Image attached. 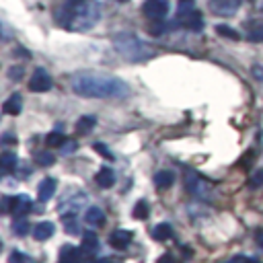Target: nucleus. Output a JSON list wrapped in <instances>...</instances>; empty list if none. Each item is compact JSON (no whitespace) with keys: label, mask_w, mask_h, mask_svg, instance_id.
<instances>
[{"label":"nucleus","mask_w":263,"mask_h":263,"mask_svg":"<svg viewBox=\"0 0 263 263\" xmlns=\"http://www.w3.org/2000/svg\"><path fill=\"white\" fill-rule=\"evenodd\" d=\"M74 95L84 99H124L130 95V86L115 76L97 72H78L70 80Z\"/></svg>","instance_id":"f257e3e1"},{"label":"nucleus","mask_w":263,"mask_h":263,"mask_svg":"<svg viewBox=\"0 0 263 263\" xmlns=\"http://www.w3.org/2000/svg\"><path fill=\"white\" fill-rule=\"evenodd\" d=\"M56 19L68 31H89L101 19L99 0H64Z\"/></svg>","instance_id":"f03ea898"},{"label":"nucleus","mask_w":263,"mask_h":263,"mask_svg":"<svg viewBox=\"0 0 263 263\" xmlns=\"http://www.w3.org/2000/svg\"><path fill=\"white\" fill-rule=\"evenodd\" d=\"M113 47L128 62H144L154 56L152 45L142 41L136 33H117L113 37Z\"/></svg>","instance_id":"7ed1b4c3"},{"label":"nucleus","mask_w":263,"mask_h":263,"mask_svg":"<svg viewBox=\"0 0 263 263\" xmlns=\"http://www.w3.org/2000/svg\"><path fill=\"white\" fill-rule=\"evenodd\" d=\"M177 25L187 31H202L204 29V16L200 10L194 8L191 0H181L177 10Z\"/></svg>","instance_id":"20e7f679"},{"label":"nucleus","mask_w":263,"mask_h":263,"mask_svg":"<svg viewBox=\"0 0 263 263\" xmlns=\"http://www.w3.org/2000/svg\"><path fill=\"white\" fill-rule=\"evenodd\" d=\"M169 0H146L144 4V14L148 16L150 21H163L165 16L169 14Z\"/></svg>","instance_id":"39448f33"},{"label":"nucleus","mask_w":263,"mask_h":263,"mask_svg":"<svg viewBox=\"0 0 263 263\" xmlns=\"http://www.w3.org/2000/svg\"><path fill=\"white\" fill-rule=\"evenodd\" d=\"M51 84L54 82H51V76L47 74L45 68H35L33 70V76L29 80V89L33 93H45V91L51 89Z\"/></svg>","instance_id":"423d86ee"},{"label":"nucleus","mask_w":263,"mask_h":263,"mask_svg":"<svg viewBox=\"0 0 263 263\" xmlns=\"http://www.w3.org/2000/svg\"><path fill=\"white\" fill-rule=\"evenodd\" d=\"M243 0H210V8L218 16H231L241 8Z\"/></svg>","instance_id":"0eeeda50"},{"label":"nucleus","mask_w":263,"mask_h":263,"mask_svg":"<svg viewBox=\"0 0 263 263\" xmlns=\"http://www.w3.org/2000/svg\"><path fill=\"white\" fill-rule=\"evenodd\" d=\"M31 208H33V204H31V200L27 196H16V198H12L10 214L16 216V218H25L31 212Z\"/></svg>","instance_id":"6e6552de"},{"label":"nucleus","mask_w":263,"mask_h":263,"mask_svg":"<svg viewBox=\"0 0 263 263\" xmlns=\"http://www.w3.org/2000/svg\"><path fill=\"white\" fill-rule=\"evenodd\" d=\"M56 189H58L56 179H51V177L43 179V181L39 183V189H37V198H39V202H49L51 198H54Z\"/></svg>","instance_id":"1a4fd4ad"},{"label":"nucleus","mask_w":263,"mask_h":263,"mask_svg":"<svg viewBox=\"0 0 263 263\" xmlns=\"http://www.w3.org/2000/svg\"><path fill=\"white\" fill-rule=\"evenodd\" d=\"M134 235L130 231H115L111 237H109V243H111V247L113 249H119V251H124L128 245L132 243Z\"/></svg>","instance_id":"9d476101"},{"label":"nucleus","mask_w":263,"mask_h":263,"mask_svg":"<svg viewBox=\"0 0 263 263\" xmlns=\"http://www.w3.org/2000/svg\"><path fill=\"white\" fill-rule=\"evenodd\" d=\"M95 183L103 189H109L113 183H115V171L111 167H103L99 169V173L95 175Z\"/></svg>","instance_id":"9b49d317"},{"label":"nucleus","mask_w":263,"mask_h":263,"mask_svg":"<svg viewBox=\"0 0 263 263\" xmlns=\"http://www.w3.org/2000/svg\"><path fill=\"white\" fill-rule=\"evenodd\" d=\"M80 259H82V253L74 245H64L60 249V263H80Z\"/></svg>","instance_id":"f8f14e48"},{"label":"nucleus","mask_w":263,"mask_h":263,"mask_svg":"<svg viewBox=\"0 0 263 263\" xmlns=\"http://www.w3.org/2000/svg\"><path fill=\"white\" fill-rule=\"evenodd\" d=\"M21 109H23V97H21V93H12V95L4 101V105H2V111L8 113V115L21 113Z\"/></svg>","instance_id":"ddd939ff"},{"label":"nucleus","mask_w":263,"mask_h":263,"mask_svg":"<svg viewBox=\"0 0 263 263\" xmlns=\"http://www.w3.org/2000/svg\"><path fill=\"white\" fill-rule=\"evenodd\" d=\"M54 233H56L54 222H39V224L33 226V237L37 241H47Z\"/></svg>","instance_id":"4468645a"},{"label":"nucleus","mask_w":263,"mask_h":263,"mask_svg":"<svg viewBox=\"0 0 263 263\" xmlns=\"http://www.w3.org/2000/svg\"><path fill=\"white\" fill-rule=\"evenodd\" d=\"M82 253H86V255H93L97 249H99V237H97V233H93V231H86L84 235H82Z\"/></svg>","instance_id":"2eb2a0df"},{"label":"nucleus","mask_w":263,"mask_h":263,"mask_svg":"<svg viewBox=\"0 0 263 263\" xmlns=\"http://www.w3.org/2000/svg\"><path fill=\"white\" fill-rule=\"evenodd\" d=\"M95 126H97V119H95L93 115H82V117L76 121L74 130H76V134H80V136H89V134L95 130Z\"/></svg>","instance_id":"dca6fc26"},{"label":"nucleus","mask_w":263,"mask_h":263,"mask_svg":"<svg viewBox=\"0 0 263 263\" xmlns=\"http://www.w3.org/2000/svg\"><path fill=\"white\" fill-rule=\"evenodd\" d=\"M84 222L86 224H91V226H103L105 224V214H103V210L99 206H93L86 210V214H84Z\"/></svg>","instance_id":"f3484780"},{"label":"nucleus","mask_w":263,"mask_h":263,"mask_svg":"<svg viewBox=\"0 0 263 263\" xmlns=\"http://www.w3.org/2000/svg\"><path fill=\"white\" fill-rule=\"evenodd\" d=\"M175 183V173L173 171H159L154 175V185L159 189H169Z\"/></svg>","instance_id":"a211bd4d"},{"label":"nucleus","mask_w":263,"mask_h":263,"mask_svg":"<svg viewBox=\"0 0 263 263\" xmlns=\"http://www.w3.org/2000/svg\"><path fill=\"white\" fill-rule=\"evenodd\" d=\"M152 237L156 241H169L173 237V226L167 224V222H161V224H156L154 226V231H152Z\"/></svg>","instance_id":"6ab92c4d"},{"label":"nucleus","mask_w":263,"mask_h":263,"mask_svg":"<svg viewBox=\"0 0 263 263\" xmlns=\"http://www.w3.org/2000/svg\"><path fill=\"white\" fill-rule=\"evenodd\" d=\"M33 161L37 163L39 167H49V165H54V163H56V154H54V152H49V150H39V152H35Z\"/></svg>","instance_id":"aec40b11"},{"label":"nucleus","mask_w":263,"mask_h":263,"mask_svg":"<svg viewBox=\"0 0 263 263\" xmlns=\"http://www.w3.org/2000/svg\"><path fill=\"white\" fill-rule=\"evenodd\" d=\"M0 163H2V171L4 173H10V171H14V167H16V154L14 152H10V150H6V152H2V156H0Z\"/></svg>","instance_id":"412c9836"},{"label":"nucleus","mask_w":263,"mask_h":263,"mask_svg":"<svg viewBox=\"0 0 263 263\" xmlns=\"http://www.w3.org/2000/svg\"><path fill=\"white\" fill-rule=\"evenodd\" d=\"M62 220H64V226H66V231H68L70 235H78V233H80L76 214H64V216H62Z\"/></svg>","instance_id":"4be33fe9"},{"label":"nucleus","mask_w":263,"mask_h":263,"mask_svg":"<svg viewBox=\"0 0 263 263\" xmlns=\"http://www.w3.org/2000/svg\"><path fill=\"white\" fill-rule=\"evenodd\" d=\"M45 142L49 148H62V144L66 142V136L60 134V132H49L47 138H45Z\"/></svg>","instance_id":"5701e85b"},{"label":"nucleus","mask_w":263,"mask_h":263,"mask_svg":"<svg viewBox=\"0 0 263 263\" xmlns=\"http://www.w3.org/2000/svg\"><path fill=\"white\" fill-rule=\"evenodd\" d=\"M148 214H150V206H148V202H146V200H140V202L134 206V218L144 220V218H148Z\"/></svg>","instance_id":"b1692460"},{"label":"nucleus","mask_w":263,"mask_h":263,"mask_svg":"<svg viewBox=\"0 0 263 263\" xmlns=\"http://www.w3.org/2000/svg\"><path fill=\"white\" fill-rule=\"evenodd\" d=\"M216 33L222 35V37H226V39H233V41H239V39H241L239 31L233 29V27H229V25H218V27H216Z\"/></svg>","instance_id":"393cba45"},{"label":"nucleus","mask_w":263,"mask_h":263,"mask_svg":"<svg viewBox=\"0 0 263 263\" xmlns=\"http://www.w3.org/2000/svg\"><path fill=\"white\" fill-rule=\"evenodd\" d=\"M31 231V226H29V222L25 220V218H19L14 222V235H19V237H25L27 233Z\"/></svg>","instance_id":"a878e982"},{"label":"nucleus","mask_w":263,"mask_h":263,"mask_svg":"<svg viewBox=\"0 0 263 263\" xmlns=\"http://www.w3.org/2000/svg\"><path fill=\"white\" fill-rule=\"evenodd\" d=\"M93 148H95V150H97V152L103 156V159H107V161H113V159H115V156H113V152H109V148L105 146L103 142H95V144H93Z\"/></svg>","instance_id":"bb28decb"},{"label":"nucleus","mask_w":263,"mask_h":263,"mask_svg":"<svg viewBox=\"0 0 263 263\" xmlns=\"http://www.w3.org/2000/svg\"><path fill=\"white\" fill-rule=\"evenodd\" d=\"M23 74H25V70H23L21 66H12V68H8V78H10V80H21Z\"/></svg>","instance_id":"cd10ccee"},{"label":"nucleus","mask_w":263,"mask_h":263,"mask_svg":"<svg viewBox=\"0 0 263 263\" xmlns=\"http://www.w3.org/2000/svg\"><path fill=\"white\" fill-rule=\"evenodd\" d=\"M76 146H78V144L74 142V140H68V138H66V142L62 144V154H72V152L76 150Z\"/></svg>","instance_id":"c85d7f7f"},{"label":"nucleus","mask_w":263,"mask_h":263,"mask_svg":"<svg viewBox=\"0 0 263 263\" xmlns=\"http://www.w3.org/2000/svg\"><path fill=\"white\" fill-rule=\"evenodd\" d=\"M249 185H251V187H259V185H263V171H259L257 175H253L251 181H249Z\"/></svg>","instance_id":"c756f323"},{"label":"nucleus","mask_w":263,"mask_h":263,"mask_svg":"<svg viewBox=\"0 0 263 263\" xmlns=\"http://www.w3.org/2000/svg\"><path fill=\"white\" fill-rule=\"evenodd\" d=\"M251 74L257 78V80H261L263 82V66H259V64H255L253 68H251Z\"/></svg>","instance_id":"7c9ffc66"},{"label":"nucleus","mask_w":263,"mask_h":263,"mask_svg":"<svg viewBox=\"0 0 263 263\" xmlns=\"http://www.w3.org/2000/svg\"><path fill=\"white\" fill-rule=\"evenodd\" d=\"M10 208H12V198L4 196V198H2V212H4V214H10Z\"/></svg>","instance_id":"2f4dec72"},{"label":"nucleus","mask_w":263,"mask_h":263,"mask_svg":"<svg viewBox=\"0 0 263 263\" xmlns=\"http://www.w3.org/2000/svg\"><path fill=\"white\" fill-rule=\"evenodd\" d=\"M2 142H4V144H16V138H14V136H8V134H6V136L2 138Z\"/></svg>","instance_id":"473e14b6"},{"label":"nucleus","mask_w":263,"mask_h":263,"mask_svg":"<svg viewBox=\"0 0 263 263\" xmlns=\"http://www.w3.org/2000/svg\"><path fill=\"white\" fill-rule=\"evenodd\" d=\"M10 261H12V263H16V261H25V257H23L21 253H12V255H10Z\"/></svg>","instance_id":"72a5a7b5"},{"label":"nucleus","mask_w":263,"mask_h":263,"mask_svg":"<svg viewBox=\"0 0 263 263\" xmlns=\"http://www.w3.org/2000/svg\"><path fill=\"white\" fill-rule=\"evenodd\" d=\"M255 241H257V245H259V247L263 249V231H259V233H257V237H255Z\"/></svg>","instance_id":"f704fd0d"},{"label":"nucleus","mask_w":263,"mask_h":263,"mask_svg":"<svg viewBox=\"0 0 263 263\" xmlns=\"http://www.w3.org/2000/svg\"><path fill=\"white\" fill-rule=\"evenodd\" d=\"M159 263H173V259H171V255H165V257H163Z\"/></svg>","instance_id":"c9c22d12"},{"label":"nucleus","mask_w":263,"mask_h":263,"mask_svg":"<svg viewBox=\"0 0 263 263\" xmlns=\"http://www.w3.org/2000/svg\"><path fill=\"white\" fill-rule=\"evenodd\" d=\"M245 263H259V259H255V257H249V259H245Z\"/></svg>","instance_id":"e433bc0d"},{"label":"nucleus","mask_w":263,"mask_h":263,"mask_svg":"<svg viewBox=\"0 0 263 263\" xmlns=\"http://www.w3.org/2000/svg\"><path fill=\"white\" fill-rule=\"evenodd\" d=\"M97 263H111V259H99Z\"/></svg>","instance_id":"4c0bfd02"},{"label":"nucleus","mask_w":263,"mask_h":263,"mask_svg":"<svg viewBox=\"0 0 263 263\" xmlns=\"http://www.w3.org/2000/svg\"><path fill=\"white\" fill-rule=\"evenodd\" d=\"M117 2H126V0H117Z\"/></svg>","instance_id":"58836bf2"}]
</instances>
